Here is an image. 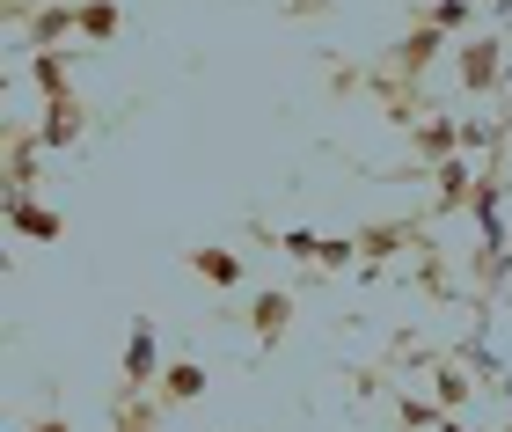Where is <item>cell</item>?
Wrapping results in <instances>:
<instances>
[{
    "label": "cell",
    "mask_w": 512,
    "mask_h": 432,
    "mask_svg": "<svg viewBox=\"0 0 512 432\" xmlns=\"http://www.w3.org/2000/svg\"><path fill=\"white\" fill-rule=\"evenodd\" d=\"M30 432H74V425H66V418H59V411H52V418H37V425H30Z\"/></svg>",
    "instance_id": "22"
},
{
    "label": "cell",
    "mask_w": 512,
    "mask_h": 432,
    "mask_svg": "<svg viewBox=\"0 0 512 432\" xmlns=\"http://www.w3.org/2000/svg\"><path fill=\"white\" fill-rule=\"evenodd\" d=\"M498 389H505V432H512V374H505V381H498Z\"/></svg>",
    "instance_id": "24"
},
{
    "label": "cell",
    "mask_w": 512,
    "mask_h": 432,
    "mask_svg": "<svg viewBox=\"0 0 512 432\" xmlns=\"http://www.w3.org/2000/svg\"><path fill=\"white\" fill-rule=\"evenodd\" d=\"M161 323L154 315H132V330H125V359H118V396L110 403H132V396H154V381H161Z\"/></svg>",
    "instance_id": "2"
},
{
    "label": "cell",
    "mask_w": 512,
    "mask_h": 432,
    "mask_svg": "<svg viewBox=\"0 0 512 432\" xmlns=\"http://www.w3.org/2000/svg\"><path fill=\"white\" fill-rule=\"evenodd\" d=\"M352 264H359V235H322L315 271H352Z\"/></svg>",
    "instance_id": "19"
},
{
    "label": "cell",
    "mask_w": 512,
    "mask_h": 432,
    "mask_svg": "<svg viewBox=\"0 0 512 432\" xmlns=\"http://www.w3.org/2000/svg\"><path fill=\"white\" fill-rule=\"evenodd\" d=\"M439 59H454V37H447V30H432V22H417V15H410V30H403V44H395V52H388V74L403 81V96H410V88L425 81V74H432Z\"/></svg>",
    "instance_id": "3"
},
{
    "label": "cell",
    "mask_w": 512,
    "mask_h": 432,
    "mask_svg": "<svg viewBox=\"0 0 512 432\" xmlns=\"http://www.w3.org/2000/svg\"><path fill=\"white\" fill-rule=\"evenodd\" d=\"M205 389H213V374H205L198 359H169V367H161V381H154V396L169 403V411H176V403H198Z\"/></svg>",
    "instance_id": "13"
},
{
    "label": "cell",
    "mask_w": 512,
    "mask_h": 432,
    "mask_svg": "<svg viewBox=\"0 0 512 432\" xmlns=\"http://www.w3.org/2000/svg\"><path fill=\"white\" fill-rule=\"evenodd\" d=\"M322 8H330V0H286V15H293V22H308V15H322Z\"/></svg>",
    "instance_id": "21"
},
{
    "label": "cell",
    "mask_w": 512,
    "mask_h": 432,
    "mask_svg": "<svg viewBox=\"0 0 512 432\" xmlns=\"http://www.w3.org/2000/svg\"><path fill=\"white\" fill-rule=\"evenodd\" d=\"M0 220H8L15 242H66V213L44 206L37 191H8V198H0Z\"/></svg>",
    "instance_id": "4"
},
{
    "label": "cell",
    "mask_w": 512,
    "mask_h": 432,
    "mask_svg": "<svg viewBox=\"0 0 512 432\" xmlns=\"http://www.w3.org/2000/svg\"><path fill=\"white\" fill-rule=\"evenodd\" d=\"M183 271H191L198 286H213L220 301H227V293H235V286L249 279L242 249H227V242H191V249H183Z\"/></svg>",
    "instance_id": "7"
},
{
    "label": "cell",
    "mask_w": 512,
    "mask_h": 432,
    "mask_svg": "<svg viewBox=\"0 0 512 432\" xmlns=\"http://www.w3.org/2000/svg\"><path fill=\"white\" fill-rule=\"evenodd\" d=\"M30 132H37V147H44V154H66V147H81V132H88V103H81V96H66V103H44V118H37Z\"/></svg>",
    "instance_id": "10"
},
{
    "label": "cell",
    "mask_w": 512,
    "mask_h": 432,
    "mask_svg": "<svg viewBox=\"0 0 512 432\" xmlns=\"http://www.w3.org/2000/svg\"><path fill=\"white\" fill-rule=\"evenodd\" d=\"M454 81H461V96H498L512 81V44L498 30H469L454 44Z\"/></svg>",
    "instance_id": "1"
},
{
    "label": "cell",
    "mask_w": 512,
    "mask_h": 432,
    "mask_svg": "<svg viewBox=\"0 0 512 432\" xmlns=\"http://www.w3.org/2000/svg\"><path fill=\"white\" fill-rule=\"evenodd\" d=\"M271 249H278V257H293V264H315L322 257V235H315V227H278Z\"/></svg>",
    "instance_id": "18"
},
{
    "label": "cell",
    "mask_w": 512,
    "mask_h": 432,
    "mask_svg": "<svg viewBox=\"0 0 512 432\" xmlns=\"http://www.w3.org/2000/svg\"><path fill=\"white\" fill-rule=\"evenodd\" d=\"M410 154H417L425 169L454 162V154H469V147H461V118H417V125H410Z\"/></svg>",
    "instance_id": "11"
},
{
    "label": "cell",
    "mask_w": 512,
    "mask_h": 432,
    "mask_svg": "<svg viewBox=\"0 0 512 432\" xmlns=\"http://www.w3.org/2000/svg\"><path fill=\"white\" fill-rule=\"evenodd\" d=\"M417 227H425V220H366V227H352V235H359V264L374 271L388 257H403V249H417Z\"/></svg>",
    "instance_id": "9"
},
{
    "label": "cell",
    "mask_w": 512,
    "mask_h": 432,
    "mask_svg": "<svg viewBox=\"0 0 512 432\" xmlns=\"http://www.w3.org/2000/svg\"><path fill=\"white\" fill-rule=\"evenodd\" d=\"M66 37H81V8L74 0H37L30 22H22V37H8L15 52L22 44H37V52H66Z\"/></svg>",
    "instance_id": "6"
},
{
    "label": "cell",
    "mask_w": 512,
    "mask_h": 432,
    "mask_svg": "<svg viewBox=\"0 0 512 432\" xmlns=\"http://www.w3.org/2000/svg\"><path fill=\"white\" fill-rule=\"evenodd\" d=\"M425 184H432V220H454V213H469V206H476V184H483V169L469 162V154H454V162L425 169Z\"/></svg>",
    "instance_id": "5"
},
{
    "label": "cell",
    "mask_w": 512,
    "mask_h": 432,
    "mask_svg": "<svg viewBox=\"0 0 512 432\" xmlns=\"http://www.w3.org/2000/svg\"><path fill=\"white\" fill-rule=\"evenodd\" d=\"M432 403H439V411H469V374H461V367H447V359H432Z\"/></svg>",
    "instance_id": "16"
},
{
    "label": "cell",
    "mask_w": 512,
    "mask_h": 432,
    "mask_svg": "<svg viewBox=\"0 0 512 432\" xmlns=\"http://www.w3.org/2000/svg\"><path fill=\"white\" fill-rule=\"evenodd\" d=\"M498 37L512 44V0H505V8H498Z\"/></svg>",
    "instance_id": "23"
},
{
    "label": "cell",
    "mask_w": 512,
    "mask_h": 432,
    "mask_svg": "<svg viewBox=\"0 0 512 432\" xmlns=\"http://www.w3.org/2000/svg\"><path fill=\"white\" fill-rule=\"evenodd\" d=\"M74 8H81V37L88 44H118L125 37V8L118 0H74Z\"/></svg>",
    "instance_id": "14"
},
{
    "label": "cell",
    "mask_w": 512,
    "mask_h": 432,
    "mask_svg": "<svg viewBox=\"0 0 512 432\" xmlns=\"http://www.w3.org/2000/svg\"><path fill=\"white\" fill-rule=\"evenodd\" d=\"M22 74H30V88H37L44 103H66V96H74V52H30Z\"/></svg>",
    "instance_id": "12"
},
{
    "label": "cell",
    "mask_w": 512,
    "mask_h": 432,
    "mask_svg": "<svg viewBox=\"0 0 512 432\" xmlns=\"http://www.w3.org/2000/svg\"><path fill=\"white\" fill-rule=\"evenodd\" d=\"M417 22H432V30H447V37L461 44V37H469V22H476V0H425Z\"/></svg>",
    "instance_id": "15"
},
{
    "label": "cell",
    "mask_w": 512,
    "mask_h": 432,
    "mask_svg": "<svg viewBox=\"0 0 512 432\" xmlns=\"http://www.w3.org/2000/svg\"><path fill=\"white\" fill-rule=\"evenodd\" d=\"M395 418H403V425H417V432H432L447 411H439V403H425V396H395Z\"/></svg>",
    "instance_id": "20"
},
{
    "label": "cell",
    "mask_w": 512,
    "mask_h": 432,
    "mask_svg": "<svg viewBox=\"0 0 512 432\" xmlns=\"http://www.w3.org/2000/svg\"><path fill=\"white\" fill-rule=\"evenodd\" d=\"M169 411L161 396H132V403H110V432H154V418Z\"/></svg>",
    "instance_id": "17"
},
{
    "label": "cell",
    "mask_w": 512,
    "mask_h": 432,
    "mask_svg": "<svg viewBox=\"0 0 512 432\" xmlns=\"http://www.w3.org/2000/svg\"><path fill=\"white\" fill-rule=\"evenodd\" d=\"M235 315L256 330V352H278V345H286V330H293V293H286V286H264V293H256L249 308H235Z\"/></svg>",
    "instance_id": "8"
}]
</instances>
